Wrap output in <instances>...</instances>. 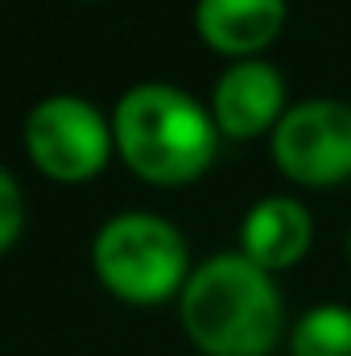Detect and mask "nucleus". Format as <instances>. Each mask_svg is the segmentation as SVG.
<instances>
[{
	"label": "nucleus",
	"mask_w": 351,
	"mask_h": 356,
	"mask_svg": "<svg viewBox=\"0 0 351 356\" xmlns=\"http://www.w3.org/2000/svg\"><path fill=\"white\" fill-rule=\"evenodd\" d=\"M182 327L207 356H268L285 327L281 290L244 253H219L186 277Z\"/></svg>",
	"instance_id": "obj_1"
},
{
	"label": "nucleus",
	"mask_w": 351,
	"mask_h": 356,
	"mask_svg": "<svg viewBox=\"0 0 351 356\" xmlns=\"http://www.w3.org/2000/svg\"><path fill=\"white\" fill-rule=\"evenodd\" d=\"M112 137L124 166L153 186L194 182L219 149L215 116L170 83H141L124 91L112 116Z\"/></svg>",
	"instance_id": "obj_2"
},
{
	"label": "nucleus",
	"mask_w": 351,
	"mask_h": 356,
	"mask_svg": "<svg viewBox=\"0 0 351 356\" xmlns=\"http://www.w3.org/2000/svg\"><path fill=\"white\" fill-rule=\"evenodd\" d=\"M99 282L124 302H162L186 286V241L170 220L149 211L112 216L91 245Z\"/></svg>",
	"instance_id": "obj_3"
},
{
	"label": "nucleus",
	"mask_w": 351,
	"mask_h": 356,
	"mask_svg": "<svg viewBox=\"0 0 351 356\" xmlns=\"http://www.w3.org/2000/svg\"><path fill=\"white\" fill-rule=\"evenodd\" d=\"M116 137L99 108L79 95H50L25 116V149L54 182H87L108 166Z\"/></svg>",
	"instance_id": "obj_4"
},
{
	"label": "nucleus",
	"mask_w": 351,
	"mask_h": 356,
	"mask_svg": "<svg viewBox=\"0 0 351 356\" xmlns=\"http://www.w3.org/2000/svg\"><path fill=\"white\" fill-rule=\"evenodd\" d=\"M273 158L302 186H331L351 178V104L306 99L285 108L273 129Z\"/></svg>",
	"instance_id": "obj_5"
},
{
	"label": "nucleus",
	"mask_w": 351,
	"mask_h": 356,
	"mask_svg": "<svg viewBox=\"0 0 351 356\" xmlns=\"http://www.w3.org/2000/svg\"><path fill=\"white\" fill-rule=\"evenodd\" d=\"M211 116L228 137H257L264 129H277V120L285 116L281 71L264 58H244L228 67L211 95Z\"/></svg>",
	"instance_id": "obj_6"
},
{
	"label": "nucleus",
	"mask_w": 351,
	"mask_h": 356,
	"mask_svg": "<svg viewBox=\"0 0 351 356\" xmlns=\"http://www.w3.org/2000/svg\"><path fill=\"white\" fill-rule=\"evenodd\" d=\"M310 241H314L310 211L289 195H268L261 203H252L240 224V253L264 273L302 261Z\"/></svg>",
	"instance_id": "obj_7"
},
{
	"label": "nucleus",
	"mask_w": 351,
	"mask_h": 356,
	"mask_svg": "<svg viewBox=\"0 0 351 356\" xmlns=\"http://www.w3.org/2000/svg\"><path fill=\"white\" fill-rule=\"evenodd\" d=\"M194 25L203 42L232 58H257L285 25V0H198Z\"/></svg>",
	"instance_id": "obj_8"
},
{
	"label": "nucleus",
	"mask_w": 351,
	"mask_h": 356,
	"mask_svg": "<svg viewBox=\"0 0 351 356\" xmlns=\"http://www.w3.org/2000/svg\"><path fill=\"white\" fill-rule=\"evenodd\" d=\"M293 356H351V307L343 302H318L310 307L293 336H289Z\"/></svg>",
	"instance_id": "obj_9"
},
{
	"label": "nucleus",
	"mask_w": 351,
	"mask_h": 356,
	"mask_svg": "<svg viewBox=\"0 0 351 356\" xmlns=\"http://www.w3.org/2000/svg\"><path fill=\"white\" fill-rule=\"evenodd\" d=\"M21 224H25V199H21V186H17V178L0 166V253L21 236Z\"/></svg>",
	"instance_id": "obj_10"
},
{
	"label": "nucleus",
	"mask_w": 351,
	"mask_h": 356,
	"mask_svg": "<svg viewBox=\"0 0 351 356\" xmlns=\"http://www.w3.org/2000/svg\"><path fill=\"white\" fill-rule=\"evenodd\" d=\"M348 253H351V236H348Z\"/></svg>",
	"instance_id": "obj_11"
}]
</instances>
